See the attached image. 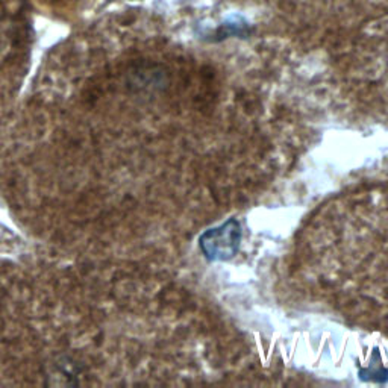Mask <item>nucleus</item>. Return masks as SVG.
I'll return each instance as SVG.
<instances>
[{
	"instance_id": "nucleus-1",
	"label": "nucleus",
	"mask_w": 388,
	"mask_h": 388,
	"mask_svg": "<svg viewBox=\"0 0 388 388\" xmlns=\"http://www.w3.org/2000/svg\"><path fill=\"white\" fill-rule=\"evenodd\" d=\"M241 238V225L235 218H229L223 225L204 232L199 248L208 261H229L237 255Z\"/></svg>"
},
{
	"instance_id": "nucleus-2",
	"label": "nucleus",
	"mask_w": 388,
	"mask_h": 388,
	"mask_svg": "<svg viewBox=\"0 0 388 388\" xmlns=\"http://www.w3.org/2000/svg\"><path fill=\"white\" fill-rule=\"evenodd\" d=\"M369 367H360V378L362 381L370 382H387L388 381V369L384 367L381 353L378 349H373Z\"/></svg>"
}]
</instances>
